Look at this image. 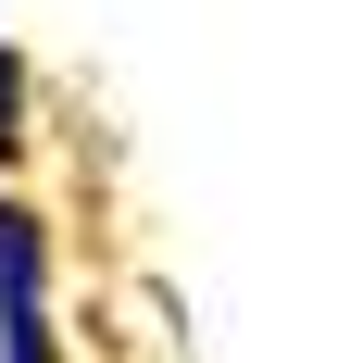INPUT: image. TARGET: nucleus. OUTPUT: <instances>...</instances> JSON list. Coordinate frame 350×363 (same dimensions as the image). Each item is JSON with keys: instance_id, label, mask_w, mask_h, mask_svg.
<instances>
[{"instance_id": "f03ea898", "label": "nucleus", "mask_w": 350, "mask_h": 363, "mask_svg": "<svg viewBox=\"0 0 350 363\" xmlns=\"http://www.w3.org/2000/svg\"><path fill=\"white\" fill-rule=\"evenodd\" d=\"M13 150H26V63L0 50V163H13Z\"/></svg>"}, {"instance_id": "f257e3e1", "label": "nucleus", "mask_w": 350, "mask_h": 363, "mask_svg": "<svg viewBox=\"0 0 350 363\" xmlns=\"http://www.w3.org/2000/svg\"><path fill=\"white\" fill-rule=\"evenodd\" d=\"M0 363H50V238L26 201H0Z\"/></svg>"}]
</instances>
